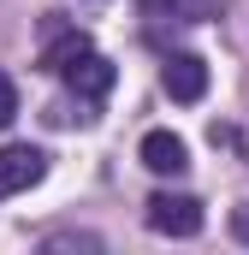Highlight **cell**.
<instances>
[{
	"instance_id": "277c9868",
	"label": "cell",
	"mask_w": 249,
	"mask_h": 255,
	"mask_svg": "<svg viewBox=\"0 0 249 255\" xmlns=\"http://www.w3.org/2000/svg\"><path fill=\"white\" fill-rule=\"evenodd\" d=\"M160 83H166L172 101H202L208 95V65L196 60V54H172V60L160 65Z\"/></svg>"
},
{
	"instance_id": "ba28073f",
	"label": "cell",
	"mask_w": 249,
	"mask_h": 255,
	"mask_svg": "<svg viewBox=\"0 0 249 255\" xmlns=\"http://www.w3.org/2000/svg\"><path fill=\"white\" fill-rule=\"evenodd\" d=\"M12 119H18V83H12V77L0 71V130L12 125Z\"/></svg>"
},
{
	"instance_id": "6da1fadb",
	"label": "cell",
	"mask_w": 249,
	"mask_h": 255,
	"mask_svg": "<svg viewBox=\"0 0 249 255\" xmlns=\"http://www.w3.org/2000/svg\"><path fill=\"white\" fill-rule=\"evenodd\" d=\"M148 232H160V238H196L202 232V202L196 196H172V190H154L148 196Z\"/></svg>"
},
{
	"instance_id": "8992f818",
	"label": "cell",
	"mask_w": 249,
	"mask_h": 255,
	"mask_svg": "<svg viewBox=\"0 0 249 255\" xmlns=\"http://www.w3.org/2000/svg\"><path fill=\"white\" fill-rule=\"evenodd\" d=\"M148 18H178V24H202L220 12V0H142Z\"/></svg>"
},
{
	"instance_id": "52a82bcc",
	"label": "cell",
	"mask_w": 249,
	"mask_h": 255,
	"mask_svg": "<svg viewBox=\"0 0 249 255\" xmlns=\"http://www.w3.org/2000/svg\"><path fill=\"white\" fill-rule=\"evenodd\" d=\"M83 54H89V36H83V30H65V36H54V42L42 48V65H48V71H65V65L83 60Z\"/></svg>"
},
{
	"instance_id": "9c48e42d",
	"label": "cell",
	"mask_w": 249,
	"mask_h": 255,
	"mask_svg": "<svg viewBox=\"0 0 249 255\" xmlns=\"http://www.w3.org/2000/svg\"><path fill=\"white\" fill-rule=\"evenodd\" d=\"M232 238H238V244H249V202H238V208H232Z\"/></svg>"
},
{
	"instance_id": "3957f363",
	"label": "cell",
	"mask_w": 249,
	"mask_h": 255,
	"mask_svg": "<svg viewBox=\"0 0 249 255\" xmlns=\"http://www.w3.org/2000/svg\"><path fill=\"white\" fill-rule=\"evenodd\" d=\"M60 77L71 83V95H77V101H101V95L113 89V60H101V54L89 48L83 60H71V65H65Z\"/></svg>"
},
{
	"instance_id": "7a4b0ae2",
	"label": "cell",
	"mask_w": 249,
	"mask_h": 255,
	"mask_svg": "<svg viewBox=\"0 0 249 255\" xmlns=\"http://www.w3.org/2000/svg\"><path fill=\"white\" fill-rule=\"evenodd\" d=\"M48 178V154L30 142H6L0 148V196H24L30 184Z\"/></svg>"
},
{
	"instance_id": "5b68a950",
	"label": "cell",
	"mask_w": 249,
	"mask_h": 255,
	"mask_svg": "<svg viewBox=\"0 0 249 255\" xmlns=\"http://www.w3.org/2000/svg\"><path fill=\"white\" fill-rule=\"evenodd\" d=\"M142 166L160 172V178H178V172L190 166L184 136H172V130H148V136H142Z\"/></svg>"
}]
</instances>
